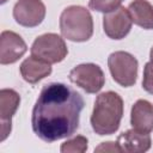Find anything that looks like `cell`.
I'll return each mask as SVG.
<instances>
[{
    "label": "cell",
    "instance_id": "obj_17",
    "mask_svg": "<svg viewBox=\"0 0 153 153\" xmlns=\"http://www.w3.org/2000/svg\"><path fill=\"white\" fill-rule=\"evenodd\" d=\"M142 87L146 92L153 94V62L149 61L143 67V78Z\"/></svg>",
    "mask_w": 153,
    "mask_h": 153
},
{
    "label": "cell",
    "instance_id": "obj_15",
    "mask_svg": "<svg viewBox=\"0 0 153 153\" xmlns=\"http://www.w3.org/2000/svg\"><path fill=\"white\" fill-rule=\"evenodd\" d=\"M87 143H88L87 137L82 135H76L65 141L61 145L60 151L61 153H84L87 151V147H88Z\"/></svg>",
    "mask_w": 153,
    "mask_h": 153
},
{
    "label": "cell",
    "instance_id": "obj_18",
    "mask_svg": "<svg viewBox=\"0 0 153 153\" xmlns=\"http://www.w3.org/2000/svg\"><path fill=\"white\" fill-rule=\"evenodd\" d=\"M94 152H122L117 142L108 141V142H102L98 147L94 148Z\"/></svg>",
    "mask_w": 153,
    "mask_h": 153
},
{
    "label": "cell",
    "instance_id": "obj_2",
    "mask_svg": "<svg viewBox=\"0 0 153 153\" xmlns=\"http://www.w3.org/2000/svg\"><path fill=\"white\" fill-rule=\"evenodd\" d=\"M123 110V99L118 93L106 91L98 94L90 120L93 131L100 136L115 134L120 128Z\"/></svg>",
    "mask_w": 153,
    "mask_h": 153
},
{
    "label": "cell",
    "instance_id": "obj_5",
    "mask_svg": "<svg viewBox=\"0 0 153 153\" xmlns=\"http://www.w3.org/2000/svg\"><path fill=\"white\" fill-rule=\"evenodd\" d=\"M31 55L42 59L53 65L63 61L68 54V48L65 39L54 32H48L38 36L31 45Z\"/></svg>",
    "mask_w": 153,
    "mask_h": 153
},
{
    "label": "cell",
    "instance_id": "obj_16",
    "mask_svg": "<svg viewBox=\"0 0 153 153\" xmlns=\"http://www.w3.org/2000/svg\"><path fill=\"white\" fill-rule=\"evenodd\" d=\"M123 0H90L88 7L93 11L108 13L111 11H115L121 6Z\"/></svg>",
    "mask_w": 153,
    "mask_h": 153
},
{
    "label": "cell",
    "instance_id": "obj_8",
    "mask_svg": "<svg viewBox=\"0 0 153 153\" xmlns=\"http://www.w3.org/2000/svg\"><path fill=\"white\" fill-rule=\"evenodd\" d=\"M131 18L128 10L120 6L115 11L108 12L103 17V30L111 39H122L131 30Z\"/></svg>",
    "mask_w": 153,
    "mask_h": 153
},
{
    "label": "cell",
    "instance_id": "obj_19",
    "mask_svg": "<svg viewBox=\"0 0 153 153\" xmlns=\"http://www.w3.org/2000/svg\"><path fill=\"white\" fill-rule=\"evenodd\" d=\"M149 59H151V61L153 62V47L151 48V51H149Z\"/></svg>",
    "mask_w": 153,
    "mask_h": 153
},
{
    "label": "cell",
    "instance_id": "obj_9",
    "mask_svg": "<svg viewBox=\"0 0 153 153\" xmlns=\"http://www.w3.org/2000/svg\"><path fill=\"white\" fill-rule=\"evenodd\" d=\"M27 50L25 41L14 31L5 30L0 35V63L11 65L17 62Z\"/></svg>",
    "mask_w": 153,
    "mask_h": 153
},
{
    "label": "cell",
    "instance_id": "obj_7",
    "mask_svg": "<svg viewBox=\"0 0 153 153\" xmlns=\"http://www.w3.org/2000/svg\"><path fill=\"white\" fill-rule=\"evenodd\" d=\"M45 12L42 0H18L13 7V18L24 27H35L43 22Z\"/></svg>",
    "mask_w": 153,
    "mask_h": 153
},
{
    "label": "cell",
    "instance_id": "obj_4",
    "mask_svg": "<svg viewBox=\"0 0 153 153\" xmlns=\"http://www.w3.org/2000/svg\"><path fill=\"white\" fill-rule=\"evenodd\" d=\"M108 67L115 82L123 87H130L137 79V60L128 51H115L108 57Z\"/></svg>",
    "mask_w": 153,
    "mask_h": 153
},
{
    "label": "cell",
    "instance_id": "obj_3",
    "mask_svg": "<svg viewBox=\"0 0 153 153\" xmlns=\"http://www.w3.org/2000/svg\"><path fill=\"white\" fill-rule=\"evenodd\" d=\"M61 35L72 42H86L93 35V19L90 11L79 5L66 7L60 16Z\"/></svg>",
    "mask_w": 153,
    "mask_h": 153
},
{
    "label": "cell",
    "instance_id": "obj_13",
    "mask_svg": "<svg viewBox=\"0 0 153 153\" xmlns=\"http://www.w3.org/2000/svg\"><path fill=\"white\" fill-rule=\"evenodd\" d=\"M22 78L29 84H37L51 74V65L33 55L26 57L19 67Z\"/></svg>",
    "mask_w": 153,
    "mask_h": 153
},
{
    "label": "cell",
    "instance_id": "obj_12",
    "mask_svg": "<svg viewBox=\"0 0 153 153\" xmlns=\"http://www.w3.org/2000/svg\"><path fill=\"white\" fill-rule=\"evenodd\" d=\"M130 124L135 130L151 133L153 130V104L146 99L136 100L131 106Z\"/></svg>",
    "mask_w": 153,
    "mask_h": 153
},
{
    "label": "cell",
    "instance_id": "obj_11",
    "mask_svg": "<svg viewBox=\"0 0 153 153\" xmlns=\"http://www.w3.org/2000/svg\"><path fill=\"white\" fill-rule=\"evenodd\" d=\"M122 152L126 153H143L152 146V139L149 133H142L139 130L129 129L121 133L116 140Z\"/></svg>",
    "mask_w": 153,
    "mask_h": 153
},
{
    "label": "cell",
    "instance_id": "obj_1",
    "mask_svg": "<svg viewBox=\"0 0 153 153\" xmlns=\"http://www.w3.org/2000/svg\"><path fill=\"white\" fill-rule=\"evenodd\" d=\"M84 106L82 96L71 86L62 82L44 85L32 109V130L48 143L69 137L79 128Z\"/></svg>",
    "mask_w": 153,
    "mask_h": 153
},
{
    "label": "cell",
    "instance_id": "obj_10",
    "mask_svg": "<svg viewBox=\"0 0 153 153\" xmlns=\"http://www.w3.org/2000/svg\"><path fill=\"white\" fill-rule=\"evenodd\" d=\"M20 104V96L12 88H2L0 91V121H1V137L4 141L12 130V117L17 112Z\"/></svg>",
    "mask_w": 153,
    "mask_h": 153
},
{
    "label": "cell",
    "instance_id": "obj_6",
    "mask_svg": "<svg viewBox=\"0 0 153 153\" xmlns=\"http://www.w3.org/2000/svg\"><path fill=\"white\" fill-rule=\"evenodd\" d=\"M71 82L82 88L86 93L99 92L105 84V75L96 63H81L75 66L68 75Z\"/></svg>",
    "mask_w": 153,
    "mask_h": 153
},
{
    "label": "cell",
    "instance_id": "obj_20",
    "mask_svg": "<svg viewBox=\"0 0 153 153\" xmlns=\"http://www.w3.org/2000/svg\"><path fill=\"white\" fill-rule=\"evenodd\" d=\"M6 1H7V0H1V4H5Z\"/></svg>",
    "mask_w": 153,
    "mask_h": 153
},
{
    "label": "cell",
    "instance_id": "obj_14",
    "mask_svg": "<svg viewBox=\"0 0 153 153\" xmlns=\"http://www.w3.org/2000/svg\"><path fill=\"white\" fill-rule=\"evenodd\" d=\"M127 10L135 25L145 30H153V5L147 0H134Z\"/></svg>",
    "mask_w": 153,
    "mask_h": 153
}]
</instances>
